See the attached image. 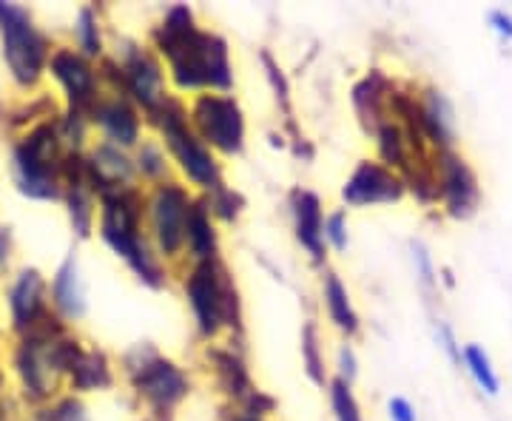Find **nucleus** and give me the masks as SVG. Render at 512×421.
<instances>
[{"label":"nucleus","instance_id":"nucleus-35","mask_svg":"<svg viewBox=\"0 0 512 421\" xmlns=\"http://www.w3.org/2000/svg\"><path fill=\"white\" fill-rule=\"evenodd\" d=\"M237 421H259V419H254V416H242V419H237Z\"/></svg>","mask_w":512,"mask_h":421},{"label":"nucleus","instance_id":"nucleus-2","mask_svg":"<svg viewBox=\"0 0 512 421\" xmlns=\"http://www.w3.org/2000/svg\"><path fill=\"white\" fill-rule=\"evenodd\" d=\"M137 228H140L137 200L131 194L111 197L103 211V237L140 274V279H146L148 285H163V271L154 254H148L146 242L140 239Z\"/></svg>","mask_w":512,"mask_h":421},{"label":"nucleus","instance_id":"nucleus-19","mask_svg":"<svg viewBox=\"0 0 512 421\" xmlns=\"http://www.w3.org/2000/svg\"><path fill=\"white\" fill-rule=\"evenodd\" d=\"M55 299L66 316H83V311H86V293H83V282H80L74 259H66L63 268L57 271Z\"/></svg>","mask_w":512,"mask_h":421},{"label":"nucleus","instance_id":"nucleus-18","mask_svg":"<svg viewBox=\"0 0 512 421\" xmlns=\"http://www.w3.org/2000/svg\"><path fill=\"white\" fill-rule=\"evenodd\" d=\"M97 120H100V126L106 129L111 140L120 143V146H134L137 137H140V120H137V114L128 109L123 100H114V103L100 106L97 109Z\"/></svg>","mask_w":512,"mask_h":421},{"label":"nucleus","instance_id":"nucleus-29","mask_svg":"<svg viewBox=\"0 0 512 421\" xmlns=\"http://www.w3.org/2000/svg\"><path fill=\"white\" fill-rule=\"evenodd\" d=\"M37 421H89V416L77 402H63L57 410L37 416Z\"/></svg>","mask_w":512,"mask_h":421},{"label":"nucleus","instance_id":"nucleus-21","mask_svg":"<svg viewBox=\"0 0 512 421\" xmlns=\"http://www.w3.org/2000/svg\"><path fill=\"white\" fill-rule=\"evenodd\" d=\"M325 308H328L330 322H336V328L348 330V333H356L359 330V319L353 313V305H350L348 288L342 285L339 276L330 274L325 279Z\"/></svg>","mask_w":512,"mask_h":421},{"label":"nucleus","instance_id":"nucleus-24","mask_svg":"<svg viewBox=\"0 0 512 421\" xmlns=\"http://www.w3.org/2000/svg\"><path fill=\"white\" fill-rule=\"evenodd\" d=\"M330 402L336 410V421H362V413H359V404L350 393V385H345L342 379L330 385Z\"/></svg>","mask_w":512,"mask_h":421},{"label":"nucleus","instance_id":"nucleus-20","mask_svg":"<svg viewBox=\"0 0 512 421\" xmlns=\"http://www.w3.org/2000/svg\"><path fill=\"white\" fill-rule=\"evenodd\" d=\"M40 296H43V279L37 271H23L18 285L12 288V313L18 325H29L40 311Z\"/></svg>","mask_w":512,"mask_h":421},{"label":"nucleus","instance_id":"nucleus-15","mask_svg":"<svg viewBox=\"0 0 512 421\" xmlns=\"http://www.w3.org/2000/svg\"><path fill=\"white\" fill-rule=\"evenodd\" d=\"M89 171H92V183L100 185V188H123L134 174L126 154L114 146L97 148L92 154Z\"/></svg>","mask_w":512,"mask_h":421},{"label":"nucleus","instance_id":"nucleus-14","mask_svg":"<svg viewBox=\"0 0 512 421\" xmlns=\"http://www.w3.org/2000/svg\"><path fill=\"white\" fill-rule=\"evenodd\" d=\"M421 131L436 143V146H450L453 143V109L447 97L439 92H427L419 109Z\"/></svg>","mask_w":512,"mask_h":421},{"label":"nucleus","instance_id":"nucleus-31","mask_svg":"<svg viewBox=\"0 0 512 421\" xmlns=\"http://www.w3.org/2000/svg\"><path fill=\"white\" fill-rule=\"evenodd\" d=\"M339 373H342L345 385H350L356 379V356H353L350 348H342V353H339Z\"/></svg>","mask_w":512,"mask_h":421},{"label":"nucleus","instance_id":"nucleus-16","mask_svg":"<svg viewBox=\"0 0 512 421\" xmlns=\"http://www.w3.org/2000/svg\"><path fill=\"white\" fill-rule=\"evenodd\" d=\"M185 245L191 248V254L200 262H214V251H217V234L211 225V208L194 202L191 214H188V225H185Z\"/></svg>","mask_w":512,"mask_h":421},{"label":"nucleus","instance_id":"nucleus-25","mask_svg":"<svg viewBox=\"0 0 512 421\" xmlns=\"http://www.w3.org/2000/svg\"><path fill=\"white\" fill-rule=\"evenodd\" d=\"M140 171L151 177V180H157V177H163L165 174V154L160 143H143L140 148Z\"/></svg>","mask_w":512,"mask_h":421},{"label":"nucleus","instance_id":"nucleus-30","mask_svg":"<svg viewBox=\"0 0 512 421\" xmlns=\"http://www.w3.org/2000/svg\"><path fill=\"white\" fill-rule=\"evenodd\" d=\"M387 410H390V421H416V410L407 399H390Z\"/></svg>","mask_w":512,"mask_h":421},{"label":"nucleus","instance_id":"nucleus-11","mask_svg":"<svg viewBox=\"0 0 512 421\" xmlns=\"http://www.w3.org/2000/svg\"><path fill=\"white\" fill-rule=\"evenodd\" d=\"M441 197L447 202L450 214L467 217L478 202V188L473 171L456 154L441 157Z\"/></svg>","mask_w":512,"mask_h":421},{"label":"nucleus","instance_id":"nucleus-6","mask_svg":"<svg viewBox=\"0 0 512 421\" xmlns=\"http://www.w3.org/2000/svg\"><path fill=\"white\" fill-rule=\"evenodd\" d=\"M194 126L200 131L202 143L220 148L225 154H237L245 137L242 111L231 97L205 94L194 106Z\"/></svg>","mask_w":512,"mask_h":421},{"label":"nucleus","instance_id":"nucleus-1","mask_svg":"<svg viewBox=\"0 0 512 421\" xmlns=\"http://www.w3.org/2000/svg\"><path fill=\"white\" fill-rule=\"evenodd\" d=\"M160 49L171 60L174 77L183 89H228L231 86V63L228 49L220 37L197 32L191 23V12L177 6L168 12V18L160 26Z\"/></svg>","mask_w":512,"mask_h":421},{"label":"nucleus","instance_id":"nucleus-10","mask_svg":"<svg viewBox=\"0 0 512 421\" xmlns=\"http://www.w3.org/2000/svg\"><path fill=\"white\" fill-rule=\"evenodd\" d=\"M402 180L379 163H362L350 177L342 197L350 205H376V202H393L402 197Z\"/></svg>","mask_w":512,"mask_h":421},{"label":"nucleus","instance_id":"nucleus-3","mask_svg":"<svg viewBox=\"0 0 512 421\" xmlns=\"http://www.w3.org/2000/svg\"><path fill=\"white\" fill-rule=\"evenodd\" d=\"M0 29H3V55L20 83H35L43 69L46 43L37 35L26 9L0 3Z\"/></svg>","mask_w":512,"mask_h":421},{"label":"nucleus","instance_id":"nucleus-4","mask_svg":"<svg viewBox=\"0 0 512 421\" xmlns=\"http://www.w3.org/2000/svg\"><path fill=\"white\" fill-rule=\"evenodd\" d=\"M185 293H188V302L194 308L202 333L214 336L222 328V322L228 319L231 299H234V291L225 282V274L214 262H200L185 282Z\"/></svg>","mask_w":512,"mask_h":421},{"label":"nucleus","instance_id":"nucleus-8","mask_svg":"<svg viewBox=\"0 0 512 421\" xmlns=\"http://www.w3.org/2000/svg\"><path fill=\"white\" fill-rule=\"evenodd\" d=\"M74 345H52V342H32L23 348L20 370L26 385L35 390L37 396H49L57 385V376L72 365Z\"/></svg>","mask_w":512,"mask_h":421},{"label":"nucleus","instance_id":"nucleus-7","mask_svg":"<svg viewBox=\"0 0 512 421\" xmlns=\"http://www.w3.org/2000/svg\"><path fill=\"white\" fill-rule=\"evenodd\" d=\"M191 205L180 185H160L154 200H151V222H154V237L165 257H177V251L185 245V225Z\"/></svg>","mask_w":512,"mask_h":421},{"label":"nucleus","instance_id":"nucleus-23","mask_svg":"<svg viewBox=\"0 0 512 421\" xmlns=\"http://www.w3.org/2000/svg\"><path fill=\"white\" fill-rule=\"evenodd\" d=\"M461 359H464L467 370L473 373V379L478 382V387H481L484 393H490V396H498L501 385H498V376H495L490 356L478 348V345H467L464 353H461Z\"/></svg>","mask_w":512,"mask_h":421},{"label":"nucleus","instance_id":"nucleus-5","mask_svg":"<svg viewBox=\"0 0 512 421\" xmlns=\"http://www.w3.org/2000/svg\"><path fill=\"white\" fill-rule=\"evenodd\" d=\"M163 134L171 154L177 157L191 183H197L200 188H220V165L200 140V134L188 129L183 114H165Z\"/></svg>","mask_w":512,"mask_h":421},{"label":"nucleus","instance_id":"nucleus-32","mask_svg":"<svg viewBox=\"0 0 512 421\" xmlns=\"http://www.w3.org/2000/svg\"><path fill=\"white\" fill-rule=\"evenodd\" d=\"M413 259H416V265H419L421 282H424V285H430V282H433V265H430V254H427L421 245H413Z\"/></svg>","mask_w":512,"mask_h":421},{"label":"nucleus","instance_id":"nucleus-27","mask_svg":"<svg viewBox=\"0 0 512 421\" xmlns=\"http://www.w3.org/2000/svg\"><path fill=\"white\" fill-rule=\"evenodd\" d=\"M325 239H328L336 251H345L348 248V220H345L342 211L330 214L328 220H325Z\"/></svg>","mask_w":512,"mask_h":421},{"label":"nucleus","instance_id":"nucleus-17","mask_svg":"<svg viewBox=\"0 0 512 421\" xmlns=\"http://www.w3.org/2000/svg\"><path fill=\"white\" fill-rule=\"evenodd\" d=\"M57 80L66 86V92L72 94V100H89L94 92V74L86 66L83 57H77L74 52H60L52 60Z\"/></svg>","mask_w":512,"mask_h":421},{"label":"nucleus","instance_id":"nucleus-28","mask_svg":"<svg viewBox=\"0 0 512 421\" xmlns=\"http://www.w3.org/2000/svg\"><path fill=\"white\" fill-rule=\"evenodd\" d=\"M302 350H305V362H308V373H311L316 382H322V362L316 356V330L308 325L305 336H302Z\"/></svg>","mask_w":512,"mask_h":421},{"label":"nucleus","instance_id":"nucleus-22","mask_svg":"<svg viewBox=\"0 0 512 421\" xmlns=\"http://www.w3.org/2000/svg\"><path fill=\"white\" fill-rule=\"evenodd\" d=\"M69 370H72L74 385L83 387V390L109 385V367H106V359L100 353H74Z\"/></svg>","mask_w":512,"mask_h":421},{"label":"nucleus","instance_id":"nucleus-12","mask_svg":"<svg viewBox=\"0 0 512 421\" xmlns=\"http://www.w3.org/2000/svg\"><path fill=\"white\" fill-rule=\"evenodd\" d=\"M126 83L128 92L134 94V100L143 103V109L157 111L165 103L163 72H160L157 60L148 57L146 52H137L126 63Z\"/></svg>","mask_w":512,"mask_h":421},{"label":"nucleus","instance_id":"nucleus-9","mask_svg":"<svg viewBox=\"0 0 512 421\" xmlns=\"http://www.w3.org/2000/svg\"><path fill=\"white\" fill-rule=\"evenodd\" d=\"M137 390L157 410H168L171 404H177L188 393V379L177 365L151 356L137 367Z\"/></svg>","mask_w":512,"mask_h":421},{"label":"nucleus","instance_id":"nucleus-34","mask_svg":"<svg viewBox=\"0 0 512 421\" xmlns=\"http://www.w3.org/2000/svg\"><path fill=\"white\" fill-rule=\"evenodd\" d=\"M6 257H9V239H6V231L0 228V265L6 262Z\"/></svg>","mask_w":512,"mask_h":421},{"label":"nucleus","instance_id":"nucleus-13","mask_svg":"<svg viewBox=\"0 0 512 421\" xmlns=\"http://www.w3.org/2000/svg\"><path fill=\"white\" fill-rule=\"evenodd\" d=\"M293 208H296V237L311 251L313 259H322V254H325V220H322L319 200L308 191H302V194H296Z\"/></svg>","mask_w":512,"mask_h":421},{"label":"nucleus","instance_id":"nucleus-33","mask_svg":"<svg viewBox=\"0 0 512 421\" xmlns=\"http://www.w3.org/2000/svg\"><path fill=\"white\" fill-rule=\"evenodd\" d=\"M490 23H493V29L498 35L510 37L512 40V18L507 12H493V15H490Z\"/></svg>","mask_w":512,"mask_h":421},{"label":"nucleus","instance_id":"nucleus-26","mask_svg":"<svg viewBox=\"0 0 512 421\" xmlns=\"http://www.w3.org/2000/svg\"><path fill=\"white\" fill-rule=\"evenodd\" d=\"M77 37H80V46L86 55H97L100 52V32H97V20L94 15L86 9L80 12V23H77Z\"/></svg>","mask_w":512,"mask_h":421}]
</instances>
